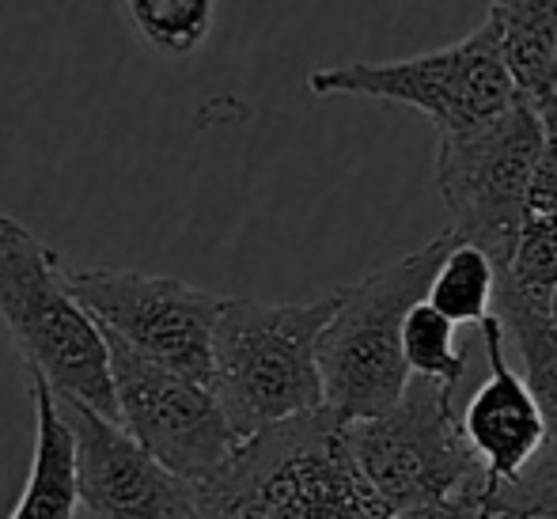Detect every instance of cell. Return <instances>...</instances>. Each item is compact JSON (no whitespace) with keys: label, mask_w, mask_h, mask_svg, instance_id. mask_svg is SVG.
<instances>
[{"label":"cell","mask_w":557,"mask_h":519,"mask_svg":"<svg viewBox=\"0 0 557 519\" xmlns=\"http://www.w3.org/2000/svg\"><path fill=\"white\" fill-rule=\"evenodd\" d=\"M485 23L520 96L539 110L557 107V0H490Z\"/></svg>","instance_id":"4fadbf2b"},{"label":"cell","mask_w":557,"mask_h":519,"mask_svg":"<svg viewBox=\"0 0 557 519\" xmlns=\"http://www.w3.org/2000/svg\"><path fill=\"white\" fill-rule=\"evenodd\" d=\"M493 314L505 326V342H512L520 353L523 383L535 395L546 429H550V444L557 447V326L550 319V300L523 293L520 285L508 281V273H500Z\"/></svg>","instance_id":"5bb4252c"},{"label":"cell","mask_w":557,"mask_h":519,"mask_svg":"<svg viewBox=\"0 0 557 519\" xmlns=\"http://www.w3.org/2000/svg\"><path fill=\"white\" fill-rule=\"evenodd\" d=\"M0 322L27 372L42 375L53 395L117 421L103 330L73 296L58 250L8 212H0Z\"/></svg>","instance_id":"7a4b0ae2"},{"label":"cell","mask_w":557,"mask_h":519,"mask_svg":"<svg viewBox=\"0 0 557 519\" xmlns=\"http://www.w3.org/2000/svg\"><path fill=\"white\" fill-rule=\"evenodd\" d=\"M497 281H500V270L493 265V258L485 255V250L455 239L441 273L433 277L429 304L441 314H447L455 326H462V322H474L478 326V322H485L493 314Z\"/></svg>","instance_id":"9a60e30c"},{"label":"cell","mask_w":557,"mask_h":519,"mask_svg":"<svg viewBox=\"0 0 557 519\" xmlns=\"http://www.w3.org/2000/svg\"><path fill=\"white\" fill-rule=\"evenodd\" d=\"M201 493L209 519H391L357 462L349 421L326 406L243 440Z\"/></svg>","instance_id":"6da1fadb"},{"label":"cell","mask_w":557,"mask_h":519,"mask_svg":"<svg viewBox=\"0 0 557 519\" xmlns=\"http://www.w3.org/2000/svg\"><path fill=\"white\" fill-rule=\"evenodd\" d=\"M360 470L391 512L429 501L485 497L490 478L455 413V387L413 375L403 398L372 421L349 424Z\"/></svg>","instance_id":"8992f818"},{"label":"cell","mask_w":557,"mask_h":519,"mask_svg":"<svg viewBox=\"0 0 557 519\" xmlns=\"http://www.w3.org/2000/svg\"><path fill=\"white\" fill-rule=\"evenodd\" d=\"M550 319H554V326H557V288L550 293Z\"/></svg>","instance_id":"ffe728a7"},{"label":"cell","mask_w":557,"mask_h":519,"mask_svg":"<svg viewBox=\"0 0 557 519\" xmlns=\"http://www.w3.org/2000/svg\"><path fill=\"white\" fill-rule=\"evenodd\" d=\"M30 403H35V455H30L27 485L8 519H76L81 490H76L73 432L58 413V398L42 375H30Z\"/></svg>","instance_id":"7c38bea8"},{"label":"cell","mask_w":557,"mask_h":519,"mask_svg":"<svg viewBox=\"0 0 557 519\" xmlns=\"http://www.w3.org/2000/svg\"><path fill=\"white\" fill-rule=\"evenodd\" d=\"M455 235L441 232L413 255L337 288V311L319 337L326 410L342 421H372L403 398L413 380L403 353L406 314L429 300Z\"/></svg>","instance_id":"277c9868"},{"label":"cell","mask_w":557,"mask_h":519,"mask_svg":"<svg viewBox=\"0 0 557 519\" xmlns=\"http://www.w3.org/2000/svg\"><path fill=\"white\" fill-rule=\"evenodd\" d=\"M478 330H482L485 360H490V380L474 391V398L462 410V432L482 459L490 490H497V485L516 482L543 455V447L550 444V429L523 375L508 364L500 319L490 314L485 322H478Z\"/></svg>","instance_id":"8fae6325"},{"label":"cell","mask_w":557,"mask_h":519,"mask_svg":"<svg viewBox=\"0 0 557 519\" xmlns=\"http://www.w3.org/2000/svg\"><path fill=\"white\" fill-rule=\"evenodd\" d=\"M137 35L152 50L186 58L213 30L216 0H125Z\"/></svg>","instance_id":"2e32d148"},{"label":"cell","mask_w":557,"mask_h":519,"mask_svg":"<svg viewBox=\"0 0 557 519\" xmlns=\"http://www.w3.org/2000/svg\"><path fill=\"white\" fill-rule=\"evenodd\" d=\"M103 337L111 349L117 424L178 478L194 485L213 482L243 444L216 391L145 357L107 330Z\"/></svg>","instance_id":"ba28073f"},{"label":"cell","mask_w":557,"mask_h":519,"mask_svg":"<svg viewBox=\"0 0 557 519\" xmlns=\"http://www.w3.org/2000/svg\"><path fill=\"white\" fill-rule=\"evenodd\" d=\"M65 281L99 330L213 387V334L224 296L140 270L65 265Z\"/></svg>","instance_id":"9c48e42d"},{"label":"cell","mask_w":557,"mask_h":519,"mask_svg":"<svg viewBox=\"0 0 557 519\" xmlns=\"http://www.w3.org/2000/svg\"><path fill=\"white\" fill-rule=\"evenodd\" d=\"M337 311V288L308 304L224 296L213 334V391L243 440L323 410L319 337Z\"/></svg>","instance_id":"3957f363"},{"label":"cell","mask_w":557,"mask_h":519,"mask_svg":"<svg viewBox=\"0 0 557 519\" xmlns=\"http://www.w3.org/2000/svg\"><path fill=\"white\" fill-rule=\"evenodd\" d=\"M308 91L413 107L441 129V137L482 129L523 99L508 73L497 35L485 20L467 38L433 53L315 69L308 76Z\"/></svg>","instance_id":"52a82bcc"},{"label":"cell","mask_w":557,"mask_h":519,"mask_svg":"<svg viewBox=\"0 0 557 519\" xmlns=\"http://www.w3.org/2000/svg\"><path fill=\"white\" fill-rule=\"evenodd\" d=\"M391 519H493L485 508V497H451V501H429L403 512H391Z\"/></svg>","instance_id":"d6986e66"},{"label":"cell","mask_w":557,"mask_h":519,"mask_svg":"<svg viewBox=\"0 0 557 519\" xmlns=\"http://www.w3.org/2000/svg\"><path fill=\"white\" fill-rule=\"evenodd\" d=\"M58 413L73 432L76 490L91 519H209L201 485L163 467L117 421L69 398H58Z\"/></svg>","instance_id":"30bf717a"},{"label":"cell","mask_w":557,"mask_h":519,"mask_svg":"<svg viewBox=\"0 0 557 519\" xmlns=\"http://www.w3.org/2000/svg\"><path fill=\"white\" fill-rule=\"evenodd\" d=\"M546 152V118L520 99L497 122L474 133H451L436 145V186L451 217L447 232L485 250L508 273L520 247L523 209Z\"/></svg>","instance_id":"5b68a950"},{"label":"cell","mask_w":557,"mask_h":519,"mask_svg":"<svg viewBox=\"0 0 557 519\" xmlns=\"http://www.w3.org/2000/svg\"><path fill=\"white\" fill-rule=\"evenodd\" d=\"M403 353L410 372L421 375V380H441L447 387H459V380L467 375V357L455 345V322L429 300H421L406 314Z\"/></svg>","instance_id":"e0dca14e"},{"label":"cell","mask_w":557,"mask_h":519,"mask_svg":"<svg viewBox=\"0 0 557 519\" xmlns=\"http://www.w3.org/2000/svg\"><path fill=\"white\" fill-rule=\"evenodd\" d=\"M485 508L493 519H557V447L546 444L516 482L485 493Z\"/></svg>","instance_id":"ac0fdd59"}]
</instances>
